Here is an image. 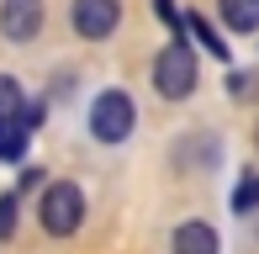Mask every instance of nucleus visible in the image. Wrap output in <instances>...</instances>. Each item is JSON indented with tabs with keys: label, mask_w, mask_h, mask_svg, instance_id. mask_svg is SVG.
Segmentation results:
<instances>
[{
	"label": "nucleus",
	"mask_w": 259,
	"mask_h": 254,
	"mask_svg": "<svg viewBox=\"0 0 259 254\" xmlns=\"http://www.w3.org/2000/svg\"><path fill=\"white\" fill-rule=\"evenodd\" d=\"M154 90L164 101H185L196 90V53H191V43H169V48L154 59Z\"/></svg>",
	"instance_id": "1"
},
{
	"label": "nucleus",
	"mask_w": 259,
	"mask_h": 254,
	"mask_svg": "<svg viewBox=\"0 0 259 254\" xmlns=\"http://www.w3.org/2000/svg\"><path fill=\"white\" fill-rule=\"evenodd\" d=\"M42 228H48L53 238H69L79 233V223H85V191L74 186V180H58V186L42 191Z\"/></svg>",
	"instance_id": "2"
},
{
	"label": "nucleus",
	"mask_w": 259,
	"mask_h": 254,
	"mask_svg": "<svg viewBox=\"0 0 259 254\" xmlns=\"http://www.w3.org/2000/svg\"><path fill=\"white\" fill-rule=\"evenodd\" d=\"M133 122H138V106H133L127 90H101L96 96V106H90V133H96L101 143H122V138L133 133Z\"/></svg>",
	"instance_id": "3"
},
{
	"label": "nucleus",
	"mask_w": 259,
	"mask_h": 254,
	"mask_svg": "<svg viewBox=\"0 0 259 254\" xmlns=\"http://www.w3.org/2000/svg\"><path fill=\"white\" fill-rule=\"evenodd\" d=\"M116 21H122V0H74V32L90 43L111 37Z\"/></svg>",
	"instance_id": "4"
},
{
	"label": "nucleus",
	"mask_w": 259,
	"mask_h": 254,
	"mask_svg": "<svg viewBox=\"0 0 259 254\" xmlns=\"http://www.w3.org/2000/svg\"><path fill=\"white\" fill-rule=\"evenodd\" d=\"M0 32L11 43H32L42 32V0H6L0 6Z\"/></svg>",
	"instance_id": "5"
},
{
	"label": "nucleus",
	"mask_w": 259,
	"mask_h": 254,
	"mask_svg": "<svg viewBox=\"0 0 259 254\" xmlns=\"http://www.w3.org/2000/svg\"><path fill=\"white\" fill-rule=\"evenodd\" d=\"M169 249L175 254H217V228L211 223H180Z\"/></svg>",
	"instance_id": "6"
},
{
	"label": "nucleus",
	"mask_w": 259,
	"mask_h": 254,
	"mask_svg": "<svg viewBox=\"0 0 259 254\" xmlns=\"http://www.w3.org/2000/svg\"><path fill=\"white\" fill-rule=\"evenodd\" d=\"M27 138H32L27 111H21V117H0V159H21L27 154Z\"/></svg>",
	"instance_id": "7"
},
{
	"label": "nucleus",
	"mask_w": 259,
	"mask_h": 254,
	"mask_svg": "<svg viewBox=\"0 0 259 254\" xmlns=\"http://www.w3.org/2000/svg\"><path fill=\"white\" fill-rule=\"evenodd\" d=\"M217 11L233 32H259V0H217Z\"/></svg>",
	"instance_id": "8"
},
{
	"label": "nucleus",
	"mask_w": 259,
	"mask_h": 254,
	"mask_svg": "<svg viewBox=\"0 0 259 254\" xmlns=\"http://www.w3.org/2000/svg\"><path fill=\"white\" fill-rule=\"evenodd\" d=\"M185 32H191V37H196V43H201V48H206V53H217V59H228V43H222V37H217V32H211V27H206V16H196V11H191V16H185Z\"/></svg>",
	"instance_id": "9"
},
{
	"label": "nucleus",
	"mask_w": 259,
	"mask_h": 254,
	"mask_svg": "<svg viewBox=\"0 0 259 254\" xmlns=\"http://www.w3.org/2000/svg\"><path fill=\"white\" fill-rule=\"evenodd\" d=\"M21 111H27L21 106V85L11 74H0V117H21Z\"/></svg>",
	"instance_id": "10"
},
{
	"label": "nucleus",
	"mask_w": 259,
	"mask_h": 254,
	"mask_svg": "<svg viewBox=\"0 0 259 254\" xmlns=\"http://www.w3.org/2000/svg\"><path fill=\"white\" fill-rule=\"evenodd\" d=\"M259 206V175H249L238 191H233V212H254Z\"/></svg>",
	"instance_id": "11"
},
{
	"label": "nucleus",
	"mask_w": 259,
	"mask_h": 254,
	"mask_svg": "<svg viewBox=\"0 0 259 254\" xmlns=\"http://www.w3.org/2000/svg\"><path fill=\"white\" fill-rule=\"evenodd\" d=\"M11 233H16V191L0 196V238H11Z\"/></svg>",
	"instance_id": "12"
},
{
	"label": "nucleus",
	"mask_w": 259,
	"mask_h": 254,
	"mask_svg": "<svg viewBox=\"0 0 259 254\" xmlns=\"http://www.w3.org/2000/svg\"><path fill=\"white\" fill-rule=\"evenodd\" d=\"M254 143H259V133H254Z\"/></svg>",
	"instance_id": "13"
}]
</instances>
